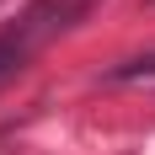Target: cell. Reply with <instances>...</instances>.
Instances as JSON below:
<instances>
[{
    "label": "cell",
    "instance_id": "6da1fadb",
    "mask_svg": "<svg viewBox=\"0 0 155 155\" xmlns=\"http://www.w3.org/2000/svg\"><path fill=\"white\" fill-rule=\"evenodd\" d=\"M139 75H155V54H139V59H123L107 70V80H139Z\"/></svg>",
    "mask_w": 155,
    "mask_h": 155
}]
</instances>
